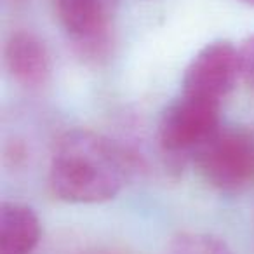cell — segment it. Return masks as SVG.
Listing matches in <instances>:
<instances>
[{
    "label": "cell",
    "mask_w": 254,
    "mask_h": 254,
    "mask_svg": "<svg viewBox=\"0 0 254 254\" xmlns=\"http://www.w3.org/2000/svg\"><path fill=\"white\" fill-rule=\"evenodd\" d=\"M240 2H244V4H247V5H253L254 7V0H240Z\"/></svg>",
    "instance_id": "10"
},
{
    "label": "cell",
    "mask_w": 254,
    "mask_h": 254,
    "mask_svg": "<svg viewBox=\"0 0 254 254\" xmlns=\"http://www.w3.org/2000/svg\"><path fill=\"white\" fill-rule=\"evenodd\" d=\"M164 254H233L232 247L212 233L183 232L169 240Z\"/></svg>",
    "instance_id": "8"
},
{
    "label": "cell",
    "mask_w": 254,
    "mask_h": 254,
    "mask_svg": "<svg viewBox=\"0 0 254 254\" xmlns=\"http://www.w3.org/2000/svg\"><path fill=\"white\" fill-rule=\"evenodd\" d=\"M4 61L11 78L21 87L42 89L53 75V60L47 46L32 32H16L5 42Z\"/></svg>",
    "instance_id": "6"
},
{
    "label": "cell",
    "mask_w": 254,
    "mask_h": 254,
    "mask_svg": "<svg viewBox=\"0 0 254 254\" xmlns=\"http://www.w3.org/2000/svg\"><path fill=\"white\" fill-rule=\"evenodd\" d=\"M42 226L37 212L21 202L0 205V254H33Z\"/></svg>",
    "instance_id": "7"
},
{
    "label": "cell",
    "mask_w": 254,
    "mask_h": 254,
    "mask_svg": "<svg viewBox=\"0 0 254 254\" xmlns=\"http://www.w3.org/2000/svg\"><path fill=\"white\" fill-rule=\"evenodd\" d=\"M240 49V66H242V78L246 84L254 87V35L249 37L242 44Z\"/></svg>",
    "instance_id": "9"
},
{
    "label": "cell",
    "mask_w": 254,
    "mask_h": 254,
    "mask_svg": "<svg viewBox=\"0 0 254 254\" xmlns=\"http://www.w3.org/2000/svg\"><path fill=\"white\" fill-rule=\"evenodd\" d=\"M120 0H56V12L68 39L87 60L105 58L113 42Z\"/></svg>",
    "instance_id": "4"
},
{
    "label": "cell",
    "mask_w": 254,
    "mask_h": 254,
    "mask_svg": "<svg viewBox=\"0 0 254 254\" xmlns=\"http://www.w3.org/2000/svg\"><path fill=\"white\" fill-rule=\"evenodd\" d=\"M127 173V155L115 141L91 129H71L54 145L49 185L68 204H103L120 193Z\"/></svg>",
    "instance_id": "1"
},
{
    "label": "cell",
    "mask_w": 254,
    "mask_h": 254,
    "mask_svg": "<svg viewBox=\"0 0 254 254\" xmlns=\"http://www.w3.org/2000/svg\"><path fill=\"white\" fill-rule=\"evenodd\" d=\"M221 103L181 92L159 120L157 141L171 160H193L197 152L221 129Z\"/></svg>",
    "instance_id": "2"
},
{
    "label": "cell",
    "mask_w": 254,
    "mask_h": 254,
    "mask_svg": "<svg viewBox=\"0 0 254 254\" xmlns=\"http://www.w3.org/2000/svg\"><path fill=\"white\" fill-rule=\"evenodd\" d=\"M239 78H242L240 49L228 40H216L191 58L181 80V92L221 103Z\"/></svg>",
    "instance_id": "5"
},
{
    "label": "cell",
    "mask_w": 254,
    "mask_h": 254,
    "mask_svg": "<svg viewBox=\"0 0 254 254\" xmlns=\"http://www.w3.org/2000/svg\"><path fill=\"white\" fill-rule=\"evenodd\" d=\"M205 183L223 193H239L254 183V134L223 127L193 157Z\"/></svg>",
    "instance_id": "3"
}]
</instances>
